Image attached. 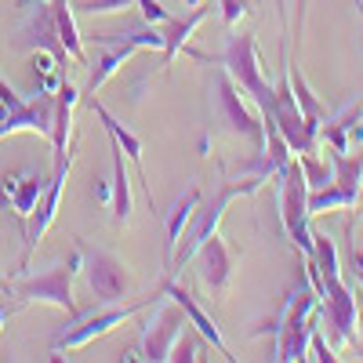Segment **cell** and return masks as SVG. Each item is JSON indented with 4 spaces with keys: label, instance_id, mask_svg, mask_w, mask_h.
<instances>
[{
    "label": "cell",
    "instance_id": "1",
    "mask_svg": "<svg viewBox=\"0 0 363 363\" xmlns=\"http://www.w3.org/2000/svg\"><path fill=\"white\" fill-rule=\"evenodd\" d=\"M316 323H320V294H316L313 284H301L287 294L277 320L255 327L251 335L258 338V335H265V330H272V342H277L272 359L298 363V359H309V335H313Z\"/></svg>",
    "mask_w": 363,
    "mask_h": 363
},
{
    "label": "cell",
    "instance_id": "2",
    "mask_svg": "<svg viewBox=\"0 0 363 363\" xmlns=\"http://www.w3.org/2000/svg\"><path fill=\"white\" fill-rule=\"evenodd\" d=\"M265 182H269V178H258V174H236V178L225 182V186H218V193L211 196V203H200V207H196V215H193V222L186 225V233H182V240H178V247H174L167 269L178 272L182 265H189L193 255L200 251L203 240H211V236L218 233L225 207H229L236 196H255V193L265 186Z\"/></svg>",
    "mask_w": 363,
    "mask_h": 363
},
{
    "label": "cell",
    "instance_id": "3",
    "mask_svg": "<svg viewBox=\"0 0 363 363\" xmlns=\"http://www.w3.org/2000/svg\"><path fill=\"white\" fill-rule=\"evenodd\" d=\"M80 265H84V255L77 247L66 262H55V265L40 269L37 277H22L15 284L0 280V287L11 291V298H18V306H55V309H62L69 320H77L80 309L73 301V280L80 277Z\"/></svg>",
    "mask_w": 363,
    "mask_h": 363
},
{
    "label": "cell",
    "instance_id": "4",
    "mask_svg": "<svg viewBox=\"0 0 363 363\" xmlns=\"http://www.w3.org/2000/svg\"><path fill=\"white\" fill-rule=\"evenodd\" d=\"M215 62L240 84V91H247L251 102L258 106L262 120L272 116V99H277V84L265 80V62H262V51H258V40L251 33H233L225 40V51L215 58Z\"/></svg>",
    "mask_w": 363,
    "mask_h": 363
},
{
    "label": "cell",
    "instance_id": "5",
    "mask_svg": "<svg viewBox=\"0 0 363 363\" xmlns=\"http://www.w3.org/2000/svg\"><path fill=\"white\" fill-rule=\"evenodd\" d=\"M320 320L335 338V349H352L359 342V306L342 280V269L320 272Z\"/></svg>",
    "mask_w": 363,
    "mask_h": 363
},
{
    "label": "cell",
    "instance_id": "6",
    "mask_svg": "<svg viewBox=\"0 0 363 363\" xmlns=\"http://www.w3.org/2000/svg\"><path fill=\"white\" fill-rule=\"evenodd\" d=\"M277 189H280V218L287 236L294 240V247H301V255H313V225H309V182L301 171L298 157L277 174Z\"/></svg>",
    "mask_w": 363,
    "mask_h": 363
},
{
    "label": "cell",
    "instance_id": "7",
    "mask_svg": "<svg viewBox=\"0 0 363 363\" xmlns=\"http://www.w3.org/2000/svg\"><path fill=\"white\" fill-rule=\"evenodd\" d=\"M77 247L84 255L80 277L87 280L91 294L99 298V306H116V301H124L135 291V277L124 258H116L106 247H84V244H77Z\"/></svg>",
    "mask_w": 363,
    "mask_h": 363
},
{
    "label": "cell",
    "instance_id": "8",
    "mask_svg": "<svg viewBox=\"0 0 363 363\" xmlns=\"http://www.w3.org/2000/svg\"><path fill=\"white\" fill-rule=\"evenodd\" d=\"M142 309H153V298H142L135 301V306H102L99 313L91 316H77L66 323V330L51 342V352H73V349H84L91 345L95 338H106L113 335L116 327H124L131 316H138Z\"/></svg>",
    "mask_w": 363,
    "mask_h": 363
},
{
    "label": "cell",
    "instance_id": "9",
    "mask_svg": "<svg viewBox=\"0 0 363 363\" xmlns=\"http://www.w3.org/2000/svg\"><path fill=\"white\" fill-rule=\"evenodd\" d=\"M215 102H218V116H222V124L240 135V138H247L255 149H265V120L262 113H255L244 99H240V84L218 69L215 73Z\"/></svg>",
    "mask_w": 363,
    "mask_h": 363
},
{
    "label": "cell",
    "instance_id": "10",
    "mask_svg": "<svg viewBox=\"0 0 363 363\" xmlns=\"http://www.w3.org/2000/svg\"><path fill=\"white\" fill-rule=\"evenodd\" d=\"M69 167H73V157H66L62 164H51L48 189H44V196H40L37 211L22 222V240H26V244H22L18 272H26V269H29V258H33L37 244L44 240V233L51 229V222H55V215H58V207H62V189H66V174H69Z\"/></svg>",
    "mask_w": 363,
    "mask_h": 363
},
{
    "label": "cell",
    "instance_id": "11",
    "mask_svg": "<svg viewBox=\"0 0 363 363\" xmlns=\"http://www.w3.org/2000/svg\"><path fill=\"white\" fill-rule=\"evenodd\" d=\"M186 327H189V320H186V313H182L178 301L174 298L171 301H160V306L153 309V316L142 323V359L167 363Z\"/></svg>",
    "mask_w": 363,
    "mask_h": 363
},
{
    "label": "cell",
    "instance_id": "12",
    "mask_svg": "<svg viewBox=\"0 0 363 363\" xmlns=\"http://www.w3.org/2000/svg\"><path fill=\"white\" fill-rule=\"evenodd\" d=\"M18 48H29V51H51L58 62H69V51L62 44V37H58V26H55V11H51V0H33V8H29L18 37H15Z\"/></svg>",
    "mask_w": 363,
    "mask_h": 363
},
{
    "label": "cell",
    "instance_id": "13",
    "mask_svg": "<svg viewBox=\"0 0 363 363\" xmlns=\"http://www.w3.org/2000/svg\"><path fill=\"white\" fill-rule=\"evenodd\" d=\"M320 142L330 153H356V149H363V99L345 102L338 113H327L320 128Z\"/></svg>",
    "mask_w": 363,
    "mask_h": 363
},
{
    "label": "cell",
    "instance_id": "14",
    "mask_svg": "<svg viewBox=\"0 0 363 363\" xmlns=\"http://www.w3.org/2000/svg\"><path fill=\"white\" fill-rule=\"evenodd\" d=\"M196 262V272H200V284L211 291V294H222L233 280V272H236V251L225 244V236H211L200 244V251L193 255Z\"/></svg>",
    "mask_w": 363,
    "mask_h": 363
},
{
    "label": "cell",
    "instance_id": "15",
    "mask_svg": "<svg viewBox=\"0 0 363 363\" xmlns=\"http://www.w3.org/2000/svg\"><path fill=\"white\" fill-rule=\"evenodd\" d=\"M84 99V91L66 77L62 87L55 91V124H51V164H62L66 157H73L77 149L69 145V131H73V109Z\"/></svg>",
    "mask_w": 363,
    "mask_h": 363
},
{
    "label": "cell",
    "instance_id": "16",
    "mask_svg": "<svg viewBox=\"0 0 363 363\" xmlns=\"http://www.w3.org/2000/svg\"><path fill=\"white\" fill-rule=\"evenodd\" d=\"M48 178H51V171L48 174L44 171H22L15 178H4V186H0V203H4L18 222H26L37 211L40 196H44Z\"/></svg>",
    "mask_w": 363,
    "mask_h": 363
},
{
    "label": "cell",
    "instance_id": "17",
    "mask_svg": "<svg viewBox=\"0 0 363 363\" xmlns=\"http://www.w3.org/2000/svg\"><path fill=\"white\" fill-rule=\"evenodd\" d=\"M164 294L167 298H174L178 306H182V313H186V320H189V327H196V335L215 349L218 356H225V359H233V352H229V345H225V338H222V330H218V323L211 320L207 313H203V306L200 301L182 287V284H174V280H164Z\"/></svg>",
    "mask_w": 363,
    "mask_h": 363
},
{
    "label": "cell",
    "instance_id": "18",
    "mask_svg": "<svg viewBox=\"0 0 363 363\" xmlns=\"http://www.w3.org/2000/svg\"><path fill=\"white\" fill-rule=\"evenodd\" d=\"M84 106L99 116V124L106 128V135H109V138H113L120 149H124V157L135 164V171H138V178H142V186H145V193H149V203H153V186L145 182V167H142V138H138L135 131H128L124 124H120V120H116V116H113V113H109V109H106V106H102L95 95H87V99H84Z\"/></svg>",
    "mask_w": 363,
    "mask_h": 363
},
{
    "label": "cell",
    "instance_id": "19",
    "mask_svg": "<svg viewBox=\"0 0 363 363\" xmlns=\"http://www.w3.org/2000/svg\"><path fill=\"white\" fill-rule=\"evenodd\" d=\"M200 203H203L200 189L189 186L186 193H182V196L171 203V211H164V233H167L164 247H167V262H171V255H174V247H178V240H182V233H186V225L193 222V215H196Z\"/></svg>",
    "mask_w": 363,
    "mask_h": 363
},
{
    "label": "cell",
    "instance_id": "20",
    "mask_svg": "<svg viewBox=\"0 0 363 363\" xmlns=\"http://www.w3.org/2000/svg\"><path fill=\"white\" fill-rule=\"evenodd\" d=\"M106 51H102V58H99V66H91V73H87V84H84V95H95V91L124 66V62H131L135 58V44H128V40H109V44H102Z\"/></svg>",
    "mask_w": 363,
    "mask_h": 363
},
{
    "label": "cell",
    "instance_id": "21",
    "mask_svg": "<svg viewBox=\"0 0 363 363\" xmlns=\"http://www.w3.org/2000/svg\"><path fill=\"white\" fill-rule=\"evenodd\" d=\"M207 11H211V8H203V4H200V8H193L186 18H171V22H167V29H160V33H164V66H171V62H174L178 51H186V44L193 40V33L203 26Z\"/></svg>",
    "mask_w": 363,
    "mask_h": 363
},
{
    "label": "cell",
    "instance_id": "22",
    "mask_svg": "<svg viewBox=\"0 0 363 363\" xmlns=\"http://www.w3.org/2000/svg\"><path fill=\"white\" fill-rule=\"evenodd\" d=\"M109 153H113V218L116 225H128L131 218V178H128V167H124V149H120L113 138H109Z\"/></svg>",
    "mask_w": 363,
    "mask_h": 363
},
{
    "label": "cell",
    "instance_id": "23",
    "mask_svg": "<svg viewBox=\"0 0 363 363\" xmlns=\"http://www.w3.org/2000/svg\"><path fill=\"white\" fill-rule=\"evenodd\" d=\"M51 11H55V26H58V37H62L66 51L73 62L87 66V55H84V37H80V29H77V8H73V0H51Z\"/></svg>",
    "mask_w": 363,
    "mask_h": 363
},
{
    "label": "cell",
    "instance_id": "24",
    "mask_svg": "<svg viewBox=\"0 0 363 363\" xmlns=\"http://www.w3.org/2000/svg\"><path fill=\"white\" fill-rule=\"evenodd\" d=\"M330 164H335V186L345 189L356 203L363 196V153L356 149V157L352 153H330Z\"/></svg>",
    "mask_w": 363,
    "mask_h": 363
},
{
    "label": "cell",
    "instance_id": "25",
    "mask_svg": "<svg viewBox=\"0 0 363 363\" xmlns=\"http://www.w3.org/2000/svg\"><path fill=\"white\" fill-rule=\"evenodd\" d=\"M66 80V66L58 62L51 51H33V84H37V95H55Z\"/></svg>",
    "mask_w": 363,
    "mask_h": 363
},
{
    "label": "cell",
    "instance_id": "26",
    "mask_svg": "<svg viewBox=\"0 0 363 363\" xmlns=\"http://www.w3.org/2000/svg\"><path fill=\"white\" fill-rule=\"evenodd\" d=\"M95 44H109V40H128V44H135L138 51H164V33L157 26H138V29H124V33H95L91 37Z\"/></svg>",
    "mask_w": 363,
    "mask_h": 363
},
{
    "label": "cell",
    "instance_id": "27",
    "mask_svg": "<svg viewBox=\"0 0 363 363\" xmlns=\"http://www.w3.org/2000/svg\"><path fill=\"white\" fill-rule=\"evenodd\" d=\"M298 164H301V171H306L309 193L327 189L330 182H335V164H330V153H327V157H316V153H298Z\"/></svg>",
    "mask_w": 363,
    "mask_h": 363
},
{
    "label": "cell",
    "instance_id": "28",
    "mask_svg": "<svg viewBox=\"0 0 363 363\" xmlns=\"http://www.w3.org/2000/svg\"><path fill=\"white\" fill-rule=\"evenodd\" d=\"M203 338L196 342V338H189L186 330H182V338H178V345H174V352H171V359L174 363H196V359H207V352H203Z\"/></svg>",
    "mask_w": 363,
    "mask_h": 363
},
{
    "label": "cell",
    "instance_id": "29",
    "mask_svg": "<svg viewBox=\"0 0 363 363\" xmlns=\"http://www.w3.org/2000/svg\"><path fill=\"white\" fill-rule=\"evenodd\" d=\"M73 8L80 15H109V11L135 8V0H73Z\"/></svg>",
    "mask_w": 363,
    "mask_h": 363
},
{
    "label": "cell",
    "instance_id": "30",
    "mask_svg": "<svg viewBox=\"0 0 363 363\" xmlns=\"http://www.w3.org/2000/svg\"><path fill=\"white\" fill-rule=\"evenodd\" d=\"M135 8L142 11V18H145L149 26H167V22L174 18V11L164 8L160 0H135Z\"/></svg>",
    "mask_w": 363,
    "mask_h": 363
},
{
    "label": "cell",
    "instance_id": "31",
    "mask_svg": "<svg viewBox=\"0 0 363 363\" xmlns=\"http://www.w3.org/2000/svg\"><path fill=\"white\" fill-rule=\"evenodd\" d=\"M309 349L316 352V359H320V363H335V359H342V356H338V349H330V345H327V338L320 335V323L313 327V335H309Z\"/></svg>",
    "mask_w": 363,
    "mask_h": 363
},
{
    "label": "cell",
    "instance_id": "32",
    "mask_svg": "<svg viewBox=\"0 0 363 363\" xmlns=\"http://www.w3.org/2000/svg\"><path fill=\"white\" fill-rule=\"evenodd\" d=\"M247 11H251L247 0H222V22H225V26H236Z\"/></svg>",
    "mask_w": 363,
    "mask_h": 363
},
{
    "label": "cell",
    "instance_id": "33",
    "mask_svg": "<svg viewBox=\"0 0 363 363\" xmlns=\"http://www.w3.org/2000/svg\"><path fill=\"white\" fill-rule=\"evenodd\" d=\"M8 298H11V291H4V287H0V335H4V327H8L11 313L18 309V306H8Z\"/></svg>",
    "mask_w": 363,
    "mask_h": 363
},
{
    "label": "cell",
    "instance_id": "34",
    "mask_svg": "<svg viewBox=\"0 0 363 363\" xmlns=\"http://www.w3.org/2000/svg\"><path fill=\"white\" fill-rule=\"evenodd\" d=\"M95 200H102V203H113V182H106V178H95Z\"/></svg>",
    "mask_w": 363,
    "mask_h": 363
},
{
    "label": "cell",
    "instance_id": "35",
    "mask_svg": "<svg viewBox=\"0 0 363 363\" xmlns=\"http://www.w3.org/2000/svg\"><path fill=\"white\" fill-rule=\"evenodd\" d=\"M352 272H356V280L363 284V255L359 251H352Z\"/></svg>",
    "mask_w": 363,
    "mask_h": 363
},
{
    "label": "cell",
    "instance_id": "36",
    "mask_svg": "<svg viewBox=\"0 0 363 363\" xmlns=\"http://www.w3.org/2000/svg\"><path fill=\"white\" fill-rule=\"evenodd\" d=\"M174 4H186V8H200V4H207V0H174Z\"/></svg>",
    "mask_w": 363,
    "mask_h": 363
},
{
    "label": "cell",
    "instance_id": "37",
    "mask_svg": "<svg viewBox=\"0 0 363 363\" xmlns=\"http://www.w3.org/2000/svg\"><path fill=\"white\" fill-rule=\"evenodd\" d=\"M359 218H363V196H359V203H356V225H359Z\"/></svg>",
    "mask_w": 363,
    "mask_h": 363
},
{
    "label": "cell",
    "instance_id": "38",
    "mask_svg": "<svg viewBox=\"0 0 363 363\" xmlns=\"http://www.w3.org/2000/svg\"><path fill=\"white\" fill-rule=\"evenodd\" d=\"M359 359H363V349H359Z\"/></svg>",
    "mask_w": 363,
    "mask_h": 363
}]
</instances>
